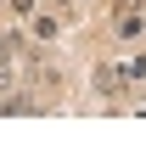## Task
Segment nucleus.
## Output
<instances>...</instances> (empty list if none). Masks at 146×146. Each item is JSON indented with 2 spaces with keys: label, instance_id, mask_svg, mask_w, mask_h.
<instances>
[{
  "label": "nucleus",
  "instance_id": "f257e3e1",
  "mask_svg": "<svg viewBox=\"0 0 146 146\" xmlns=\"http://www.w3.org/2000/svg\"><path fill=\"white\" fill-rule=\"evenodd\" d=\"M90 90L101 96V101H112V96L129 90V68H118V62H101V68L90 73Z\"/></svg>",
  "mask_w": 146,
  "mask_h": 146
},
{
  "label": "nucleus",
  "instance_id": "39448f33",
  "mask_svg": "<svg viewBox=\"0 0 146 146\" xmlns=\"http://www.w3.org/2000/svg\"><path fill=\"white\" fill-rule=\"evenodd\" d=\"M124 68H129V79H146V56H129Z\"/></svg>",
  "mask_w": 146,
  "mask_h": 146
},
{
  "label": "nucleus",
  "instance_id": "f03ea898",
  "mask_svg": "<svg viewBox=\"0 0 146 146\" xmlns=\"http://www.w3.org/2000/svg\"><path fill=\"white\" fill-rule=\"evenodd\" d=\"M17 84V51H0V96Z\"/></svg>",
  "mask_w": 146,
  "mask_h": 146
},
{
  "label": "nucleus",
  "instance_id": "7ed1b4c3",
  "mask_svg": "<svg viewBox=\"0 0 146 146\" xmlns=\"http://www.w3.org/2000/svg\"><path fill=\"white\" fill-rule=\"evenodd\" d=\"M56 28H62V23H56L51 11H34V34L39 39H56Z\"/></svg>",
  "mask_w": 146,
  "mask_h": 146
},
{
  "label": "nucleus",
  "instance_id": "423d86ee",
  "mask_svg": "<svg viewBox=\"0 0 146 146\" xmlns=\"http://www.w3.org/2000/svg\"><path fill=\"white\" fill-rule=\"evenodd\" d=\"M45 6H51V11H73V0H45Z\"/></svg>",
  "mask_w": 146,
  "mask_h": 146
},
{
  "label": "nucleus",
  "instance_id": "20e7f679",
  "mask_svg": "<svg viewBox=\"0 0 146 146\" xmlns=\"http://www.w3.org/2000/svg\"><path fill=\"white\" fill-rule=\"evenodd\" d=\"M11 11H17V17H34V11H39V0H11Z\"/></svg>",
  "mask_w": 146,
  "mask_h": 146
}]
</instances>
